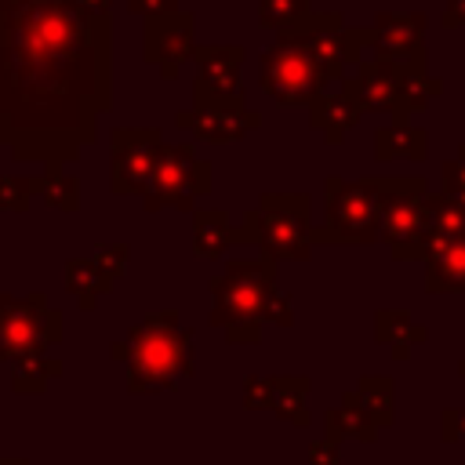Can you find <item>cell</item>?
I'll return each instance as SVG.
<instances>
[{
    "instance_id": "cell-18",
    "label": "cell",
    "mask_w": 465,
    "mask_h": 465,
    "mask_svg": "<svg viewBox=\"0 0 465 465\" xmlns=\"http://www.w3.org/2000/svg\"><path fill=\"white\" fill-rule=\"evenodd\" d=\"M323 436L341 443V440H356V443H374L378 440V425L371 421V414L360 407L356 392H345L338 407H331L323 414Z\"/></svg>"
},
{
    "instance_id": "cell-11",
    "label": "cell",
    "mask_w": 465,
    "mask_h": 465,
    "mask_svg": "<svg viewBox=\"0 0 465 465\" xmlns=\"http://www.w3.org/2000/svg\"><path fill=\"white\" fill-rule=\"evenodd\" d=\"M174 124H178L182 131H193V138H200V142L229 145V142H240L247 131L262 127V113L251 109L243 98L193 102L189 109H182V113L174 116Z\"/></svg>"
},
{
    "instance_id": "cell-29",
    "label": "cell",
    "mask_w": 465,
    "mask_h": 465,
    "mask_svg": "<svg viewBox=\"0 0 465 465\" xmlns=\"http://www.w3.org/2000/svg\"><path fill=\"white\" fill-rule=\"evenodd\" d=\"M440 178H443V196H454V200H465V142L458 145V153H454V160H447L443 163V171H440Z\"/></svg>"
},
{
    "instance_id": "cell-17",
    "label": "cell",
    "mask_w": 465,
    "mask_h": 465,
    "mask_svg": "<svg viewBox=\"0 0 465 465\" xmlns=\"http://www.w3.org/2000/svg\"><path fill=\"white\" fill-rule=\"evenodd\" d=\"M425 338H429L425 323H418L411 312H403V309H378L374 312V341L392 349L396 360H411V352L418 345H425Z\"/></svg>"
},
{
    "instance_id": "cell-6",
    "label": "cell",
    "mask_w": 465,
    "mask_h": 465,
    "mask_svg": "<svg viewBox=\"0 0 465 465\" xmlns=\"http://www.w3.org/2000/svg\"><path fill=\"white\" fill-rule=\"evenodd\" d=\"M258 211V251L280 262H305L312 254V214L305 193H265L254 203Z\"/></svg>"
},
{
    "instance_id": "cell-30",
    "label": "cell",
    "mask_w": 465,
    "mask_h": 465,
    "mask_svg": "<svg viewBox=\"0 0 465 465\" xmlns=\"http://www.w3.org/2000/svg\"><path fill=\"white\" fill-rule=\"evenodd\" d=\"M243 407L247 411H272V378L247 374L243 378Z\"/></svg>"
},
{
    "instance_id": "cell-26",
    "label": "cell",
    "mask_w": 465,
    "mask_h": 465,
    "mask_svg": "<svg viewBox=\"0 0 465 465\" xmlns=\"http://www.w3.org/2000/svg\"><path fill=\"white\" fill-rule=\"evenodd\" d=\"M40 189H44L40 174H33V178L0 174V211H15V214L29 211V203H33V196H40Z\"/></svg>"
},
{
    "instance_id": "cell-31",
    "label": "cell",
    "mask_w": 465,
    "mask_h": 465,
    "mask_svg": "<svg viewBox=\"0 0 465 465\" xmlns=\"http://www.w3.org/2000/svg\"><path fill=\"white\" fill-rule=\"evenodd\" d=\"M305 461H309V465H341V443H334V440L320 436V440H312V443H309Z\"/></svg>"
},
{
    "instance_id": "cell-10",
    "label": "cell",
    "mask_w": 465,
    "mask_h": 465,
    "mask_svg": "<svg viewBox=\"0 0 465 465\" xmlns=\"http://www.w3.org/2000/svg\"><path fill=\"white\" fill-rule=\"evenodd\" d=\"M341 94L360 113H389L392 120H411V113L403 105V87H400V65L396 62L363 58L341 80Z\"/></svg>"
},
{
    "instance_id": "cell-21",
    "label": "cell",
    "mask_w": 465,
    "mask_h": 465,
    "mask_svg": "<svg viewBox=\"0 0 465 465\" xmlns=\"http://www.w3.org/2000/svg\"><path fill=\"white\" fill-rule=\"evenodd\" d=\"M65 287H69V294L76 298V305L84 309V312H91L109 291H113V280L98 269V262L87 254V258H69L65 262Z\"/></svg>"
},
{
    "instance_id": "cell-36",
    "label": "cell",
    "mask_w": 465,
    "mask_h": 465,
    "mask_svg": "<svg viewBox=\"0 0 465 465\" xmlns=\"http://www.w3.org/2000/svg\"><path fill=\"white\" fill-rule=\"evenodd\" d=\"M0 465H29L25 458H0Z\"/></svg>"
},
{
    "instance_id": "cell-5",
    "label": "cell",
    "mask_w": 465,
    "mask_h": 465,
    "mask_svg": "<svg viewBox=\"0 0 465 465\" xmlns=\"http://www.w3.org/2000/svg\"><path fill=\"white\" fill-rule=\"evenodd\" d=\"M62 341V312L44 294H0V360L47 356Z\"/></svg>"
},
{
    "instance_id": "cell-22",
    "label": "cell",
    "mask_w": 465,
    "mask_h": 465,
    "mask_svg": "<svg viewBox=\"0 0 465 465\" xmlns=\"http://www.w3.org/2000/svg\"><path fill=\"white\" fill-rule=\"evenodd\" d=\"M305 400H309V378H302V374H280V378H272V411L283 421L305 429L312 421Z\"/></svg>"
},
{
    "instance_id": "cell-7",
    "label": "cell",
    "mask_w": 465,
    "mask_h": 465,
    "mask_svg": "<svg viewBox=\"0 0 465 465\" xmlns=\"http://www.w3.org/2000/svg\"><path fill=\"white\" fill-rule=\"evenodd\" d=\"M207 193H211V163L196 160L193 142H163L149 185L142 193L145 211H160V207L193 211V203Z\"/></svg>"
},
{
    "instance_id": "cell-34",
    "label": "cell",
    "mask_w": 465,
    "mask_h": 465,
    "mask_svg": "<svg viewBox=\"0 0 465 465\" xmlns=\"http://www.w3.org/2000/svg\"><path fill=\"white\" fill-rule=\"evenodd\" d=\"M127 7L142 18H160V15L178 11V0H127Z\"/></svg>"
},
{
    "instance_id": "cell-24",
    "label": "cell",
    "mask_w": 465,
    "mask_h": 465,
    "mask_svg": "<svg viewBox=\"0 0 465 465\" xmlns=\"http://www.w3.org/2000/svg\"><path fill=\"white\" fill-rule=\"evenodd\" d=\"M58 374H62V363H58L54 356L15 360V363H11V389L22 392V396H36V392H44Z\"/></svg>"
},
{
    "instance_id": "cell-12",
    "label": "cell",
    "mask_w": 465,
    "mask_h": 465,
    "mask_svg": "<svg viewBox=\"0 0 465 465\" xmlns=\"http://www.w3.org/2000/svg\"><path fill=\"white\" fill-rule=\"evenodd\" d=\"M371 29V54L396 65H425V15L421 11H378Z\"/></svg>"
},
{
    "instance_id": "cell-28",
    "label": "cell",
    "mask_w": 465,
    "mask_h": 465,
    "mask_svg": "<svg viewBox=\"0 0 465 465\" xmlns=\"http://www.w3.org/2000/svg\"><path fill=\"white\" fill-rule=\"evenodd\" d=\"M91 258H94L98 269L116 283V280L124 276V269H127V243H98V247L91 251Z\"/></svg>"
},
{
    "instance_id": "cell-14",
    "label": "cell",
    "mask_w": 465,
    "mask_h": 465,
    "mask_svg": "<svg viewBox=\"0 0 465 465\" xmlns=\"http://www.w3.org/2000/svg\"><path fill=\"white\" fill-rule=\"evenodd\" d=\"M247 51L236 44L218 47H196V76H193V102H225L240 98V65Z\"/></svg>"
},
{
    "instance_id": "cell-25",
    "label": "cell",
    "mask_w": 465,
    "mask_h": 465,
    "mask_svg": "<svg viewBox=\"0 0 465 465\" xmlns=\"http://www.w3.org/2000/svg\"><path fill=\"white\" fill-rule=\"evenodd\" d=\"M40 182H44L40 196L54 211H76L80 207V182H76V174H69V171H44Z\"/></svg>"
},
{
    "instance_id": "cell-15",
    "label": "cell",
    "mask_w": 465,
    "mask_h": 465,
    "mask_svg": "<svg viewBox=\"0 0 465 465\" xmlns=\"http://www.w3.org/2000/svg\"><path fill=\"white\" fill-rule=\"evenodd\" d=\"M232 243H240V229L222 207H193V254L214 262Z\"/></svg>"
},
{
    "instance_id": "cell-13",
    "label": "cell",
    "mask_w": 465,
    "mask_h": 465,
    "mask_svg": "<svg viewBox=\"0 0 465 465\" xmlns=\"http://www.w3.org/2000/svg\"><path fill=\"white\" fill-rule=\"evenodd\" d=\"M196 54V18L193 11H171L160 18H145V47L142 58L160 65L167 80L182 73V65Z\"/></svg>"
},
{
    "instance_id": "cell-32",
    "label": "cell",
    "mask_w": 465,
    "mask_h": 465,
    "mask_svg": "<svg viewBox=\"0 0 465 465\" xmlns=\"http://www.w3.org/2000/svg\"><path fill=\"white\" fill-rule=\"evenodd\" d=\"M440 440H443V443L465 440V407H447V411L440 414Z\"/></svg>"
},
{
    "instance_id": "cell-16",
    "label": "cell",
    "mask_w": 465,
    "mask_h": 465,
    "mask_svg": "<svg viewBox=\"0 0 465 465\" xmlns=\"http://www.w3.org/2000/svg\"><path fill=\"white\" fill-rule=\"evenodd\" d=\"M360 109L341 94V87L338 91H323V94H316L312 102H309V124L323 134V142H331V145H338V142H345V134L360 124Z\"/></svg>"
},
{
    "instance_id": "cell-8",
    "label": "cell",
    "mask_w": 465,
    "mask_h": 465,
    "mask_svg": "<svg viewBox=\"0 0 465 465\" xmlns=\"http://www.w3.org/2000/svg\"><path fill=\"white\" fill-rule=\"evenodd\" d=\"M258 87H262V94H269L280 105H305V109L316 94L334 91L327 84V76L320 73V65L309 58V51L287 36H276V44L262 54Z\"/></svg>"
},
{
    "instance_id": "cell-1",
    "label": "cell",
    "mask_w": 465,
    "mask_h": 465,
    "mask_svg": "<svg viewBox=\"0 0 465 465\" xmlns=\"http://www.w3.org/2000/svg\"><path fill=\"white\" fill-rule=\"evenodd\" d=\"M109 15L84 0H0V145L65 171L113 94Z\"/></svg>"
},
{
    "instance_id": "cell-37",
    "label": "cell",
    "mask_w": 465,
    "mask_h": 465,
    "mask_svg": "<svg viewBox=\"0 0 465 465\" xmlns=\"http://www.w3.org/2000/svg\"><path fill=\"white\" fill-rule=\"evenodd\" d=\"M458 374H461V378H465V356H461V360H458Z\"/></svg>"
},
{
    "instance_id": "cell-2",
    "label": "cell",
    "mask_w": 465,
    "mask_h": 465,
    "mask_svg": "<svg viewBox=\"0 0 465 465\" xmlns=\"http://www.w3.org/2000/svg\"><path fill=\"white\" fill-rule=\"evenodd\" d=\"M109 356L127 367V392L134 396L167 392L182 378H193L196 371L193 327L185 331L174 309L149 312L120 341L109 345Z\"/></svg>"
},
{
    "instance_id": "cell-27",
    "label": "cell",
    "mask_w": 465,
    "mask_h": 465,
    "mask_svg": "<svg viewBox=\"0 0 465 465\" xmlns=\"http://www.w3.org/2000/svg\"><path fill=\"white\" fill-rule=\"evenodd\" d=\"M309 15V0H258V22L265 29H287Z\"/></svg>"
},
{
    "instance_id": "cell-23",
    "label": "cell",
    "mask_w": 465,
    "mask_h": 465,
    "mask_svg": "<svg viewBox=\"0 0 465 465\" xmlns=\"http://www.w3.org/2000/svg\"><path fill=\"white\" fill-rule=\"evenodd\" d=\"M356 400H360V407L371 414V421L378 429H385V425L396 421V385H392V378H385V374H363L360 385H356Z\"/></svg>"
},
{
    "instance_id": "cell-19",
    "label": "cell",
    "mask_w": 465,
    "mask_h": 465,
    "mask_svg": "<svg viewBox=\"0 0 465 465\" xmlns=\"http://www.w3.org/2000/svg\"><path fill=\"white\" fill-rule=\"evenodd\" d=\"M425 291L429 294L465 291V236L436 247L425 258Z\"/></svg>"
},
{
    "instance_id": "cell-3",
    "label": "cell",
    "mask_w": 465,
    "mask_h": 465,
    "mask_svg": "<svg viewBox=\"0 0 465 465\" xmlns=\"http://www.w3.org/2000/svg\"><path fill=\"white\" fill-rule=\"evenodd\" d=\"M280 291L276 262L265 254L236 258L211 280V312L207 320L225 331L229 345H258L262 341V316L269 298Z\"/></svg>"
},
{
    "instance_id": "cell-20",
    "label": "cell",
    "mask_w": 465,
    "mask_h": 465,
    "mask_svg": "<svg viewBox=\"0 0 465 465\" xmlns=\"http://www.w3.org/2000/svg\"><path fill=\"white\" fill-rule=\"evenodd\" d=\"M429 138L411 120H392L374 131V160H425Z\"/></svg>"
},
{
    "instance_id": "cell-9",
    "label": "cell",
    "mask_w": 465,
    "mask_h": 465,
    "mask_svg": "<svg viewBox=\"0 0 465 465\" xmlns=\"http://www.w3.org/2000/svg\"><path fill=\"white\" fill-rule=\"evenodd\" d=\"M163 145L160 127H113L109 134V189L116 196H142Z\"/></svg>"
},
{
    "instance_id": "cell-35",
    "label": "cell",
    "mask_w": 465,
    "mask_h": 465,
    "mask_svg": "<svg viewBox=\"0 0 465 465\" xmlns=\"http://www.w3.org/2000/svg\"><path fill=\"white\" fill-rule=\"evenodd\" d=\"M443 25H447V29H461V25H465V0H447V7H443Z\"/></svg>"
},
{
    "instance_id": "cell-4",
    "label": "cell",
    "mask_w": 465,
    "mask_h": 465,
    "mask_svg": "<svg viewBox=\"0 0 465 465\" xmlns=\"http://www.w3.org/2000/svg\"><path fill=\"white\" fill-rule=\"evenodd\" d=\"M392 189L396 178H327L323 225L312 229V243H374Z\"/></svg>"
},
{
    "instance_id": "cell-33",
    "label": "cell",
    "mask_w": 465,
    "mask_h": 465,
    "mask_svg": "<svg viewBox=\"0 0 465 465\" xmlns=\"http://www.w3.org/2000/svg\"><path fill=\"white\" fill-rule=\"evenodd\" d=\"M265 323H280V327H291L294 323V305H291V298L283 294V291H276L272 298H269V305H265V316H262Z\"/></svg>"
}]
</instances>
